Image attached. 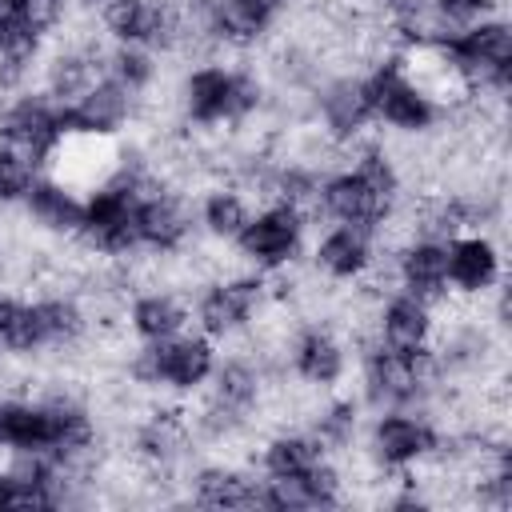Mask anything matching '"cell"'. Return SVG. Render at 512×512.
Masks as SVG:
<instances>
[{
  "label": "cell",
  "mask_w": 512,
  "mask_h": 512,
  "mask_svg": "<svg viewBox=\"0 0 512 512\" xmlns=\"http://www.w3.org/2000/svg\"><path fill=\"white\" fill-rule=\"evenodd\" d=\"M360 76H364V92H368V104H372V120L380 128L412 136V132H428L440 120V112L420 96V88L400 72L396 60L376 64Z\"/></svg>",
  "instance_id": "obj_1"
},
{
  "label": "cell",
  "mask_w": 512,
  "mask_h": 512,
  "mask_svg": "<svg viewBox=\"0 0 512 512\" xmlns=\"http://www.w3.org/2000/svg\"><path fill=\"white\" fill-rule=\"evenodd\" d=\"M232 244L252 268H280L304 256V220L288 204H272V208L252 212Z\"/></svg>",
  "instance_id": "obj_2"
},
{
  "label": "cell",
  "mask_w": 512,
  "mask_h": 512,
  "mask_svg": "<svg viewBox=\"0 0 512 512\" xmlns=\"http://www.w3.org/2000/svg\"><path fill=\"white\" fill-rule=\"evenodd\" d=\"M288 368L296 380L304 384H316V388H340L356 360L344 344V336L328 324H304L300 336L292 340V352H288Z\"/></svg>",
  "instance_id": "obj_3"
},
{
  "label": "cell",
  "mask_w": 512,
  "mask_h": 512,
  "mask_svg": "<svg viewBox=\"0 0 512 512\" xmlns=\"http://www.w3.org/2000/svg\"><path fill=\"white\" fill-rule=\"evenodd\" d=\"M196 232V196L160 188L144 200H136V236L140 248L152 252H176Z\"/></svg>",
  "instance_id": "obj_4"
},
{
  "label": "cell",
  "mask_w": 512,
  "mask_h": 512,
  "mask_svg": "<svg viewBox=\"0 0 512 512\" xmlns=\"http://www.w3.org/2000/svg\"><path fill=\"white\" fill-rule=\"evenodd\" d=\"M432 428L424 416L416 412H376L364 424V448L372 452V460L388 464V468H412L428 448H432Z\"/></svg>",
  "instance_id": "obj_5"
},
{
  "label": "cell",
  "mask_w": 512,
  "mask_h": 512,
  "mask_svg": "<svg viewBox=\"0 0 512 512\" xmlns=\"http://www.w3.org/2000/svg\"><path fill=\"white\" fill-rule=\"evenodd\" d=\"M152 344H156V364H160V388H168V392L204 388L220 360L216 340H208L204 332H176V336L152 340Z\"/></svg>",
  "instance_id": "obj_6"
},
{
  "label": "cell",
  "mask_w": 512,
  "mask_h": 512,
  "mask_svg": "<svg viewBox=\"0 0 512 512\" xmlns=\"http://www.w3.org/2000/svg\"><path fill=\"white\" fill-rule=\"evenodd\" d=\"M316 124L336 140H352L364 128H372L376 120L364 92V76H328L316 88Z\"/></svg>",
  "instance_id": "obj_7"
},
{
  "label": "cell",
  "mask_w": 512,
  "mask_h": 512,
  "mask_svg": "<svg viewBox=\"0 0 512 512\" xmlns=\"http://www.w3.org/2000/svg\"><path fill=\"white\" fill-rule=\"evenodd\" d=\"M504 280V244L484 232H468L448 240V288L464 296H480Z\"/></svg>",
  "instance_id": "obj_8"
},
{
  "label": "cell",
  "mask_w": 512,
  "mask_h": 512,
  "mask_svg": "<svg viewBox=\"0 0 512 512\" xmlns=\"http://www.w3.org/2000/svg\"><path fill=\"white\" fill-rule=\"evenodd\" d=\"M232 64H192L180 76V112L188 128H228Z\"/></svg>",
  "instance_id": "obj_9"
},
{
  "label": "cell",
  "mask_w": 512,
  "mask_h": 512,
  "mask_svg": "<svg viewBox=\"0 0 512 512\" xmlns=\"http://www.w3.org/2000/svg\"><path fill=\"white\" fill-rule=\"evenodd\" d=\"M372 260V240L368 232L360 228H348V224H328L324 232L312 236L308 244V264L324 276V280H336V284H352Z\"/></svg>",
  "instance_id": "obj_10"
},
{
  "label": "cell",
  "mask_w": 512,
  "mask_h": 512,
  "mask_svg": "<svg viewBox=\"0 0 512 512\" xmlns=\"http://www.w3.org/2000/svg\"><path fill=\"white\" fill-rule=\"evenodd\" d=\"M20 208L32 220V228L44 232V236H76L80 224H84V196L64 188L60 180H52L44 172L36 176V184L28 188Z\"/></svg>",
  "instance_id": "obj_11"
},
{
  "label": "cell",
  "mask_w": 512,
  "mask_h": 512,
  "mask_svg": "<svg viewBox=\"0 0 512 512\" xmlns=\"http://www.w3.org/2000/svg\"><path fill=\"white\" fill-rule=\"evenodd\" d=\"M396 276H400V292L432 308L448 292V244L416 236L408 248L396 252Z\"/></svg>",
  "instance_id": "obj_12"
},
{
  "label": "cell",
  "mask_w": 512,
  "mask_h": 512,
  "mask_svg": "<svg viewBox=\"0 0 512 512\" xmlns=\"http://www.w3.org/2000/svg\"><path fill=\"white\" fill-rule=\"evenodd\" d=\"M188 320H192V304L180 292L152 288L128 300V332L136 340H168L176 332H188Z\"/></svg>",
  "instance_id": "obj_13"
},
{
  "label": "cell",
  "mask_w": 512,
  "mask_h": 512,
  "mask_svg": "<svg viewBox=\"0 0 512 512\" xmlns=\"http://www.w3.org/2000/svg\"><path fill=\"white\" fill-rule=\"evenodd\" d=\"M380 344L384 348H396V352H420L428 348V336H432V308L408 292H396L380 304Z\"/></svg>",
  "instance_id": "obj_14"
},
{
  "label": "cell",
  "mask_w": 512,
  "mask_h": 512,
  "mask_svg": "<svg viewBox=\"0 0 512 512\" xmlns=\"http://www.w3.org/2000/svg\"><path fill=\"white\" fill-rule=\"evenodd\" d=\"M316 460H324V448L308 428H276L256 448V468L264 476H304Z\"/></svg>",
  "instance_id": "obj_15"
},
{
  "label": "cell",
  "mask_w": 512,
  "mask_h": 512,
  "mask_svg": "<svg viewBox=\"0 0 512 512\" xmlns=\"http://www.w3.org/2000/svg\"><path fill=\"white\" fill-rule=\"evenodd\" d=\"M248 216H252L248 200L232 184H224V180L220 184H208L196 196V228L208 232V236H216V240H236L240 228L248 224Z\"/></svg>",
  "instance_id": "obj_16"
},
{
  "label": "cell",
  "mask_w": 512,
  "mask_h": 512,
  "mask_svg": "<svg viewBox=\"0 0 512 512\" xmlns=\"http://www.w3.org/2000/svg\"><path fill=\"white\" fill-rule=\"evenodd\" d=\"M40 172H44V168H40L32 156H24V152L0 144V204H20V200L28 196V188L36 184Z\"/></svg>",
  "instance_id": "obj_17"
},
{
  "label": "cell",
  "mask_w": 512,
  "mask_h": 512,
  "mask_svg": "<svg viewBox=\"0 0 512 512\" xmlns=\"http://www.w3.org/2000/svg\"><path fill=\"white\" fill-rule=\"evenodd\" d=\"M68 12H72V0H20V28L32 32L36 40H48L60 32Z\"/></svg>",
  "instance_id": "obj_18"
},
{
  "label": "cell",
  "mask_w": 512,
  "mask_h": 512,
  "mask_svg": "<svg viewBox=\"0 0 512 512\" xmlns=\"http://www.w3.org/2000/svg\"><path fill=\"white\" fill-rule=\"evenodd\" d=\"M448 20L472 24L480 16H504V0H432Z\"/></svg>",
  "instance_id": "obj_19"
},
{
  "label": "cell",
  "mask_w": 512,
  "mask_h": 512,
  "mask_svg": "<svg viewBox=\"0 0 512 512\" xmlns=\"http://www.w3.org/2000/svg\"><path fill=\"white\" fill-rule=\"evenodd\" d=\"M12 492H16V480H12V472L4 468V456H0V512L12 508Z\"/></svg>",
  "instance_id": "obj_20"
},
{
  "label": "cell",
  "mask_w": 512,
  "mask_h": 512,
  "mask_svg": "<svg viewBox=\"0 0 512 512\" xmlns=\"http://www.w3.org/2000/svg\"><path fill=\"white\" fill-rule=\"evenodd\" d=\"M16 304H20L16 292H0V336H4V328H8V320H12V312H16Z\"/></svg>",
  "instance_id": "obj_21"
}]
</instances>
